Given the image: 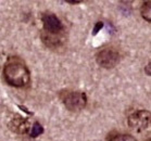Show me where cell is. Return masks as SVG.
<instances>
[{
  "mask_svg": "<svg viewBox=\"0 0 151 141\" xmlns=\"http://www.w3.org/2000/svg\"><path fill=\"white\" fill-rule=\"evenodd\" d=\"M148 141H151V139H149V140H148Z\"/></svg>",
  "mask_w": 151,
  "mask_h": 141,
  "instance_id": "13",
  "label": "cell"
},
{
  "mask_svg": "<svg viewBox=\"0 0 151 141\" xmlns=\"http://www.w3.org/2000/svg\"><path fill=\"white\" fill-rule=\"evenodd\" d=\"M102 27H103V22H97V24L95 25V27H93V36H96V35L99 33V31Z\"/></svg>",
  "mask_w": 151,
  "mask_h": 141,
  "instance_id": "10",
  "label": "cell"
},
{
  "mask_svg": "<svg viewBox=\"0 0 151 141\" xmlns=\"http://www.w3.org/2000/svg\"><path fill=\"white\" fill-rule=\"evenodd\" d=\"M140 14L142 19L148 22H151V0L145 1L140 8Z\"/></svg>",
  "mask_w": 151,
  "mask_h": 141,
  "instance_id": "7",
  "label": "cell"
},
{
  "mask_svg": "<svg viewBox=\"0 0 151 141\" xmlns=\"http://www.w3.org/2000/svg\"><path fill=\"white\" fill-rule=\"evenodd\" d=\"M41 22H42V27H44V33L53 37H57L61 34L64 26L61 20L59 19L55 13L47 12L41 15Z\"/></svg>",
  "mask_w": 151,
  "mask_h": 141,
  "instance_id": "5",
  "label": "cell"
},
{
  "mask_svg": "<svg viewBox=\"0 0 151 141\" xmlns=\"http://www.w3.org/2000/svg\"><path fill=\"white\" fill-rule=\"evenodd\" d=\"M109 141H137L136 138L132 135H127V134H120V135H115L113 137L110 138Z\"/></svg>",
  "mask_w": 151,
  "mask_h": 141,
  "instance_id": "8",
  "label": "cell"
},
{
  "mask_svg": "<svg viewBox=\"0 0 151 141\" xmlns=\"http://www.w3.org/2000/svg\"><path fill=\"white\" fill-rule=\"evenodd\" d=\"M120 52L112 47L103 48L97 52L96 61L103 69H113L120 62Z\"/></svg>",
  "mask_w": 151,
  "mask_h": 141,
  "instance_id": "4",
  "label": "cell"
},
{
  "mask_svg": "<svg viewBox=\"0 0 151 141\" xmlns=\"http://www.w3.org/2000/svg\"><path fill=\"white\" fill-rule=\"evenodd\" d=\"M127 124L132 130L144 132L151 128V112L147 110L135 111L128 116Z\"/></svg>",
  "mask_w": 151,
  "mask_h": 141,
  "instance_id": "3",
  "label": "cell"
},
{
  "mask_svg": "<svg viewBox=\"0 0 151 141\" xmlns=\"http://www.w3.org/2000/svg\"><path fill=\"white\" fill-rule=\"evenodd\" d=\"M66 2H69V4H81L82 1H73V0H66Z\"/></svg>",
  "mask_w": 151,
  "mask_h": 141,
  "instance_id": "12",
  "label": "cell"
},
{
  "mask_svg": "<svg viewBox=\"0 0 151 141\" xmlns=\"http://www.w3.org/2000/svg\"><path fill=\"white\" fill-rule=\"evenodd\" d=\"M60 98L64 107L71 112H79L87 104V97L85 92H82V91L65 90L60 93Z\"/></svg>",
  "mask_w": 151,
  "mask_h": 141,
  "instance_id": "2",
  "label": "cell"
},
{
  "mask_svg": "<svg viewBox=\"0 0 151 141\" xmlns=\"http://www.w3.org/2000/svg\"><path fill=\"white\" fill-rule=\"evenodd\" d=\"M145 73H146L148 76H151V62L149 63V64H147V66L145 67Z\"/></svg>",
  "mask_w": 151,
  "mask_h": 141,
  "instance_id": "11",
  "label": "cell"
},
{
  "mask_svg": "<svg viewBox=\"0 0 151 141\" xmlns=\"http://www.w3.org/2000/svg\"><path fill=\"white\" fill-rule=\"evenodd\" d=\"M9 128L11 130L15 132V134L19 135H25L27 134L29 128H31V124L28 120H26L25 117H22L20 115H15V118H12V120L9 122L8 124Z\"/></svg>",
  "mask_w": 151,
  "mask_h": 141,
  "instance_id": "6",
  "label": "cell"
},
{
  "mask_svg": "<svg viewBox=\"0 0 151 141\" xmlns=\"http://www.w3.org/2000/svg\"><path fill=\"white\" fill-rule=\"evenodd\" d=\"M4 80L12 87L25 88L31 84V72L24 61L17 57L8 58L4 67Z\"/></svg>",
  "mask_w": 151,
  "mask_h": 141,
  "instance_id": "1",
  "label": "cell"
},
{
  "mask_svg": "<svg viewBox=\"0 0 151 141\" xmlns=\"http://www.w3.org/2000/svg\"><path fill=\"white\" fill-rule=\"evenodd\" d=\"M42 132H44V127H42L38 122H35L34 124H33V126H32L31 132H29L31 137L36 138V137H38V136H40Z\"/></svg>",
  "mask_w": 151,
  "mask_h": 141,
  "instance_id": "9",
  "label": "cell"
}]
</instances>
